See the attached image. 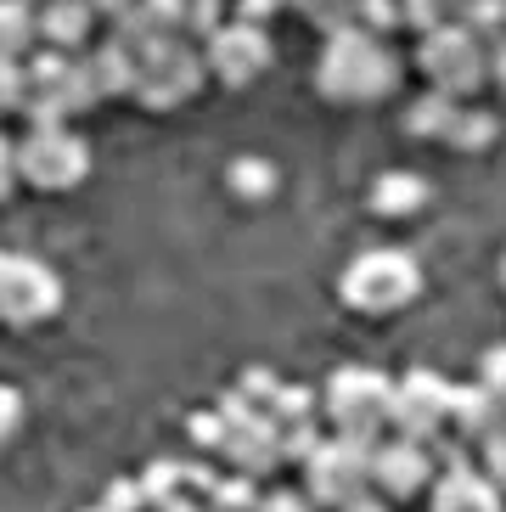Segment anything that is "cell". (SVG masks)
Instances as JSON below:
<instances>
[{"instance_id": "5b68a950", "label": "cell", "mask_w": 506, "mask_h": 512, "mask_svg": "<svg viewBox=\"0 0 506 512\" xmlns=\"http://www.w3.org/2000/svg\"><path fill=\"white\" fill-rule=\"evenodd\" d=\"M304 490L315 507H355L360 496H372V445L360 439H321V451L304 462Z\"/></svg>"}, {"instance_id": "ffe728a7", "label": "cell", "mask_w": 506, "mask_h": 512, "mask_svg": "<svg viewBox=\"0 0 506 512\" xmlns=\"http://www.w3.org/2000/svg\"><path fill=\"white\" fill-rule=\"evenodd\" d=\"M141 496H147V507H169L175 496H186V467L180 462H152L147 473H141Z\"/></svg>"}, {"instance_id": "e575fe53", "label": "cell", "mask_w": 506, "mask_h": 512, "mask_svg": "<svg viewBox=\"0 0 506 512\" xmlns=\"http://www.w3.org/2000/svg\"><path fill=\"white\" fill-rule=\"evenodd\" d=\"M484 479L506 496V434H495L490 445H484Z\"/></svg>"}, {"instance_id": "ba28073f", "label": "cell", "mask_w": 506, "mask_h": 512, "mask_svg": "<svg viewBox=\"0 0 506 512\" xmlns=\"http://www.w3.org/2000/svg\"><path fill=\"white\" fill-rule=\"evenodd\" d=\"M450 422V383L428 366L405 372L394 383V400H388V428L394 439H411V445H428L439 439V428Z\"/></svg>"}, {"instance_id": "277c9868", "label": "cell", "mask_w": 506, "mask_h": 512, "mask_svg": "<svg viewBox=\"0 0 506 512\" xmlns=\"http://www.w3.org/2000/svg\"><path fill=\"white\" fill-rule=\"evenodd\" d=\"M203 51L186 40V34H164L158 46H147L141 57H135V96L147 107H180L186 96L203 91Z\"/></svg>"}, {"instance_id": "484cf974", "label": "cell", "mask_w": 506, "mask_h": 512, "mask_svg": "<svg viewBox=\"0 0 506 512\" xmlns=\"http://www.w3.org/2000/svg\"><path fill=\"white\" fill-rule=\"evenodd\" d=\"M270 186H276V169L265 158H237L231 164V192L237 197H270Z\"/></svg>"}, {"instance_id": "836d02e7", "label": "cell", "mask_w": 506, "mask_h": 512, "mask_svg": "<svg viewBox=\"0 0 506 512\" xmlns=\"http://www.w3.org/2000/svg\"><path fill=\"white\" fill-rule=\"evenodd\" d=\"M23 428V394L12 383H0V439H12Z\"/></svg>"}, {"instance_id": "5bb4252c", "label": "cell", "mask_w": 506, "mask_h": 512, "mask_svg": "<svg viewBox=\"0 0 506 512\" xmlns=\"http://www.w3.org/2000/svg\"><path fill=\"white\" fill-rule=\"evenodd\" d=\"M450 417H456V428H462L467 439H478V445H490L495 434H506V406L484 389V383L450 389Z\"/></svg>"}, {"instance_id": "ac0fdd59", "label": "cell", "mask_w": 506, "mask_h": 512, "mask_svg": "<svg viewBox=\"0 0 506 512\" xmlns=\"http://www.w3.org/2000/svg\"><path fill=\"white\" fill-rule=\"evenodd\" d=\"M34 6L29 0H0V62H23V51L34 46Z\"/></svg>"}, {"instance_id": "7bdbcfd3", "label": "cell", "mask_w": 506, "mask_h": 512, "mask_svg": "<svg viewBox=\"0 0 506 512\" xmlns=\"http://www.w3.org/2000/svg\"><path fill=\"white\" fill-rule=\"evenodd\" d=\"M501 282H506V259H501Z\"/></svg>"}, {"instance_id": "d590c367", "label": "cell", "mask_w": 506, "mask_h": 512, "mask_svg": "<svg viewBox=\"0 0 506 512\" xmlns=\"http://www.w3.org/2000/svg\"><path fill=\"white\" fill-rule=\"evenodd\" d=\"M259 512H315V501L298 490H270V496H259Z\"/></svg>"}, {"instance_id": "8d00e7d4", "label": "cell", "mask_w": 506, "mask_h": 512, "mask_svg": "<svg viewBox=\"0 0 506 512\" xmlns=\"http://www.w3.org/2000/svg\"><path fill=\"white\" fill-rule=\"evenodd\" d=\"M17 181H23V175H17V141L0 136V197H12Z\"/></svg>"}, {"instance_id": "8fae6325", "label": "cell", "mask_w": 506, "mask_h": 512, "mask_svg": "<svg viewBox=\"0 0 506 512\" xmlns=\"http://www.w3.org/2000/svg\"><path fill=\"white\" fill-rule=\"evenodd\" d=\"M68 68H74V57H62V51H40L23 68V119H29V130L62 124L74 113V102H68Z\"/></svg>"}, {"instance_id": "d4e9b609", "label": "cell", "mask_w": 506, "mask_h": 512, "mask_svg": "<svg viewBox=\"0 0 506 512\" xmlns=\"http://www.w3.org/2000/svg\"><path fill=\"white\" fill-rule=\"evenodd\" d=\"M282 6L304 12L310 23H321L327 34H338V29H349V23H355V0H282Z\"/></svg>"}, {"instance_id": "44dd1931", "label": "cell", "mask_w": 506, "mask_h": 512, "mask_svg": "<svg viewBox=\"0 0 506 512\" xmlns=\"http://www.w3.org/2000/svg\"><path fill=\"white\" fill-rule=\"evenodd\" d=\"M456 0H400V23H411L417 34H433L445 29V23H456Z\"/></svg>"}, {"instance_id": "30bf717a", "label": "cell", "mask_w": 506, "mask_h": 512, "mask_svg": "<svg viewBox=\"0 0 506 512\" xmlns=\"http://www.w3.org/2000/svg\"><path fill=\"white\" fill-rule=\"evenodd\" d=\"M203 68H209L220 85L242 91V85H253V79L270 68V34L253 29V23H225L220 34L203 40Z\"/></svg>"}, {"instance_id": "83f0119b", "label": "cell", "mask_w": 506, "mask_h": 512, "mask_svg": "<svg viewBox=\"0 0 506 512\" xmlns=\"http://www.w3.org/2000/svg\"><path fill=\"white\" fill-rule=\"evenodd\" d=\"M355 23L366 34H377V40H388V29L400 23V0H360L355 6Z\"/></svg>"}, {"instance_id": "1f68e13d", "label": "cell", "mask_w": 506, "mask_h": 512, "mask_svg": "<svg viewBox=\"0 0 506 512\" xmlns=\"http://www.w3.org/2000/svg\"><path fill=\"white\" fill-rule=\"evenodd\" d=\"M147 507V496H141V484L119 479V484H107V496H102V512H141Z\"/></svg>"}, {"instance_id": "74e56055", "label": "cell", "mask_w": 506, "mask_h": 512, "mask_svg": "<svg viewBox=\"0 0 506 512\" xmlns=\"http://www.w3.org/2000/svg\"><path fill=\"white\" fill-rule=\"evenodd\" d=\"M270 12H282V0H237V23H253V29H265Z\"/></svg>"}, {"instance_id": "e0dca14e", "label": "cell", "mask_w": 506, "mask_h": 512, "mask_svg": "<svg viewBox=\"0 0 506 512\" xmlns=\"http://www.w3.org/2000/svg\"><path fill=\"white\" fill-rule=\"evenodd\" d=\"M422 203H428V181H417L411 169L377 175V186H372V209L377 214H417Z\"/></svg>"}, {"instance_id": "f546056e", "label": "cell", "mask_w": 506, "mask_h": 512, "mask_svg": "<svg viewBox=\"0 0 506 512\" xmlns=\"http://www.w3.org/2000/svg\"><path fill=\"white\" fill-rule=\"evenodd\" d=\"M186 434L197 439V451H225V417L220 411H197V417L186 422Z\"/></svg>"}, {"instance_id": "2e32d148", "label": "cell", "mask_w": 506, "mask_h": 512, "mask_svg": "<svg viewBox=\"0 0 506 512\" xmlns=\"http://www.w3.org/2000/svg\"><path fill=\"white\" fill-rule=\"evenodd\" d=\"M85 68H90V79H96L102 102H107V96L135 91V57L124 46H113V40H102L96 51H85Z\"/></svg>"}, {"instance_id": "7a4b0ae2", "label": "cell", "mask_w": 506, "mask_h": 512, "mask_svg": "<svg viewBox=\"0 0 506 512\" xmlns=\"http://www.w3.org/2000/svg\"><path fill=\"white\" fill-rule=\"evenodd\" d=\"M338 293L355 310H366V316H388V310H400V304H411L422 293V271L417 259L400 254V248H372V254L349 259Z\"/></svg>"}, {"instance_id": "60d3db41", "label": "cell", "mask_w": 506, "mask_h": 512, "mask_svg": "<svg viewBox=\"0 0 506 512\" xmlns=\"http://www.w3.org/2000/svg\"><path fill=\"white\" fill-rule=\"evenodd\" d=\"M158 512H203V507H197V501H192V490H186V496H175L169 507H158Z\"/></svg>"}, {"instance_id": "9a60e30c", "label": "cell", "mask_w": 506, "mask_h": 512, "mask_svg": "<svg viewBox=\"0 0 506 512\" xmlns=\"http://www.w3.org/2000/svg\"><path fill=\"white\" fill-rule=\"evenodd\" d=\"M433 512H501V490L473 467H450L433 484Z\"/></svg>"}, {"instance_id": "f6af8a7d", "label": "cell", "mask_w": 506, "mask_h": 512, "mask_svg": "<svg viewBox=\"0 0 506 512\" xmlns=\"http://www.w3.org/2000/svg\"><path fill=\"white\" fill-rule=\"evenodd\" d=\"M355 6H360V0H355Z\"/></svg>"}, {"instance_id": "ee69618b", "label": "cell", "mask_w": 506, "mask_h": 512, "mask_svg": "<svg viewBox=\"0 0 506 512\" xmlns=\"http://www.w3.org/2000/svg\"><path fill=\"white\" fill-rule=\"evenodd\" d=\"M40 6H45V0H40Z\"/></svg>"}, {"instance_id": "7402d4cb", "label": "cell", "mask_w": 506, "mask_h": 512, "mask_svg": "<svg viewBox=\"0 0 506 512\" xmlns=\"http://www.w3.org/2000/svg\"><path fill=\"white\" fill-rule=\"evenodd\" d=\"M270 422L276 428H293V422H315V394L298 389V383H282L276 400H270Z\"/></svg>"}, {"instance_id": "b9f144b4", "label": "cell", "mask_w": 506, "mask_h": 512, "mask_svg": "<svg viewBox=\"0 0 506 512\" xmlns=\"http://www.w3.org/2000/svg\"><path fill=\"white\" fill-rule=\"evenodd\" d=\"M343 512H388V507H383V501H372V496H360L355 507H343Z\"/></svg>"}, {"instance_id": "6da1fadb", "label": "cell", "mask_w": 506, "mask_h": 512, "mask_svg": "<svg viewBox=\"0 0 506 512\" xmlns=\"http://www.w3.org/2000/svg\"><path fill=\"white\" fill-rule=\"evenodd\" d=\"M321 96L327 102H383L400 79V62L388 51V40L366 34L360 23L327 34V51H321Z\"/></svg>"}, {"instance_id": "603a6c76", "label": "cell", "mask_w": 506, "mask_h": 512, "mask_svg": "<svg viewBox=\"0 0 506 512\" xmlns=\"http://www.w3.org/2000/svg\"><path fill=\"white\" fill-rule=\"evenodd\" d=\"M209 501H214V512H259V484L231 473V479H214Z\"/></svg>"}, {"instance_id": "bcb514c9", "label": "cell", "mask_w": 506, "mask_h": 512, "mask_svg": "<svg viewBox=\"0 0 506 512\" xmlns=\"http://www.w3.org/2000/svg\"><path fill=\"white\" fill-rule=\"evenodd\" d=\"M0 259H6V254H0Z\"/></svg>"}, {"instance_id": "f1b7e54d", "label": "cell", "mask_w": 506, "mask_h": 512, "mask_svg": "<svg viewBox=\"0 0 506 512\" xmlns=\"http://www.w3.org/2000/svg\"><path fill=\"white\" fill-rule=\"evenodd\" d=\"M158 34H186V0H135Z\"/></svg>"}, {"instance_id": "d6a6232c", "label": "cell", "mask_w": 506, "mask_h": 512, "mask_svg": "<svg viewBox=\"0 0 506 512\" xmlns=\"http://www.w3.org/2000/svg\"><path fill=\"white\" fill-rule=\"evenodd\" d=\"M478 383H484V389H490L495 400L506 406V344H495L490 355H484V372H478Z\"/></svg>"}, {"instance_id": "ab89813d", "label": "cell", "mask_w": 506, "mask_h": 512, "mask_svg": "<svg viewBox=\"0 0 506 512\" xmlns=\"http://www.w3.org/2000/svg\"><path fill=\"white\" fill-rule=\"evenodd\" d=\"M135 0H90V12H102V17H113V23H119L124 12H130Z\"/></svg>"}, {"instance_id": "d6986e66", "label": "cell", "mask_w": 506, "mask_h": 512, "mask_svg": "<svg viewBox=\"0 0 506 512\" xmlns=\"http://www.w3.org/2000/svg\"><path fill=\"white\" fill-rule=\"evenodd\" d=\"M456 113L462 107L450 102V96H439V91H428L411 113H405V124H411V136H428V141H445L450 136V124H456Z\"/></svg>"}, {"instance_id": "7c38bea8", "label": "cell", "mask_w": 506, "mask_h": 512, "mask_svg": "<svg viewBox=\"0 0 506 512\" xmlns=\"http://www.w3.org/2000/svg\"><path fill=\"white\" fill-rule=\"evenodd\" d=\"M372 484L383 490V496H394V501L428 490L433 484L428 445H411V439H377L372 445Z\"/></svg>"}, {"instance_id": "4dcf8cb0", "label": "cell", "mask_w": 506, "mask_h": 512, "mask_svg": "<svg viewBox=\"0 0 506 512\" xmlns=\"http://www.w3.org/2000/svg\"><path fill=\"white\" fill-rule=\"evenodd\" d=\"M0 113H23V62H0Z\"/></svg>"}, {"instance_id": "52a82bcc", "label": "cell", "mask_w": 506, "mask_h": 512, "mask_svg": "<svg viewBox=\"0 0 506 512\" xmlns=\"http://www.w3.org/2000/svg\"><path fill=\"white\" fill-rule=\"evenodd\" d=\"M17 175L40 192H74L90 175V147L68 130V124H45L17 141Z\"/></svg>"}, {"instance_id": "f35d334b", "label": "cell", "mask_w": 506, "mask_h": 512, "mask_svg": "<svg viewBox=\"0 0 506 512\" xmlns=\"http://www.w3.org/2000/svg\"><path fill=\"white\" fill-rule=\"evenodd\" d=\"M484 68H490V79H495V85H506V34L484 40Z\"/></svg>"}, {"instance_id": "7dc6e473", "label": "cell", "mask_w": 506, "mask_h": 512, "mask_svg": "<svg viewBox=\"0 0 506 512\" xmlns=\"http://www.w3.org/2000/svg\"><path fill=\"white\" fill-rule=\"evenodd\" d=\"M96 512H102V507H96Z\"/></svg>"}, {"instance_id": "4316f807", "label": "cell", "mask_w": 506, "mask_h": 512, "mask_svg": "<svg viewBox=\"0 0 506 512\" xmlns=\"http://www.w3.org/2000/svg\"><path fill=\"white\" fill-rule=\"evenodd\" d=\"M321 428L315 422H293V428H282V462H310L315 451H321Z\"/></svg>"}, {"instance_id": "cb8c5ba5", "label": "cell", "mask_w": 506, "mask_h": 512, "mask_svg": "<svg viewBox=\"0 0 506 512\" xmlns=\"http://www.w3.org/2000/svg\"><path fill=\"white\" fill-rule=\"evenodd\" d=\"M445 141L456 152H484L495 141V119H490V113H456V124H450Z\"/></svg>"}, {"instance_id": "4fadbf2b", "label": "cell", "mask_w": 506, "mask_h": 512, "mask_svg": "<svg viewBox=\"0 0 506 512\" xmlns=\"http://www.w3.org/2000/svg\"><path fill=\"white\" fill-rule=\"evenodd\" d=\"M90 29H96V12L90 0H45L34 12V34H40L45 51H62V57H85Z\"/></svg>"}, {"instance_id": "9c48e42d", "label": "cell", "mask_w": 506, "mask_h": 512, "mask_svg": "<svg viewBox=\"0 0 506 512\" xmlns=\"http://www.w3.org/2000/svg\"><path fill=\"white\" fill-rule=\"evenodd\" d=\"M62 310V282L51 265L29 254H6L0 259V321L12 327H34V321L57 316Z\"/></svg>"}, {"instance_id": "3957f363", "label": "cell", "mask_w": 506, "mask_h": 512, "mask_svg": "<svg viewBox=\"0 0 506 512\" xmlns=\"http://www.w3.org/2000/svg\"><path fill=\"white\" fill-rule=\"evenodd\" d=\"M388 400H394V383H388L377 366H343L327 383V417L338 439H360V445H377V434L388 428Z\"/></svg>"}, {"instance_id": "8992f818", "label": "cell", "mask_w": 506, "mask_h": 512, "mask_svg": "<svg viewBox=\"0 0 506 512\" xmlns=\"http://www.w3.org/2000/svg\"><path fill=\"white\" fill-rule=\"evenodd\" d=\"M417 68L422 79H428L439 96H473L484 79H490V68H484V40L478 34H467L462 23H445V29L422 34V51H417Z\"/></svg>"}]
</instances>
